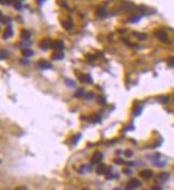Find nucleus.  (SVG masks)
Returning <instances> with one entry per match:
<instances>
[{"label":"nucleus","mask_w":174,"mask_h":190,"mask_svg":"<svg viewBox=\"0 0 174 190\" xmlns=\"http://www.w3.org/2000/svg\"><path fill=\"white\" fill-rule=\"evenodd\" d=\"M141 186V183L138 181L137 178H132L129 179L128 183L126 185V190H135L137 189L138 187Z\"/></svg>","instance_id":"f257e3e1"},{"label":"nucleus","mask_w":174,"mask_h":190,"mask_svg":"<svg viewBox=\"0 0 174 190\" xmlns=\"http://www.w3.org/2000/svg\"><path fill=\"white\" fill-rule=\"evenodd\" d=\"M39 45L42 49H48V48H50L52 46V41L49 37H44L43 40H41V42L39 43Z\"/></svg>","instance_id":"f03ea898"},{"label":"nucleus","mask_w":174,"mask_h":190,"mask_svg":"<svg viewBox=\"0 0 174 190\" xmlns=\"http://www.w3.org/2000/svg\"><path fill=\"white\" fill-rule=\"evenodd\" d=\"M101 159H103V153L99 152V151H97L93 154V156L91 157V163H93V165L99 163Z\"/></svg>","instance_id":"7ed1b4c3"},{"label":"nucleus","mask_w":174,"mask_h":190,"mask_svg":"<svg viewBox=\"0 0 174 190\" xmlns=\"http://www.w3.org/2000/svg\"><path fill=\"white\" fill-rule=\"evenodd\" d=\"M155 35H156L157 39H159L160 41H162V42H167V41H168V35H167V33L163 30L155 31Z\"/></svg>","instance_id":"20e7f679"},{"label":"nucleus","mask_w":174,"mask_h":190,"mask_svg":"<svg viewBox=\"0 0 174 190\" xmlns=\"http://www.w3.org/2000/svg\"><path fill=\"white\" fill-rule=\"evenodd\" d=\"M139 174H140L141 177H142V178H144V179H150V178H152V177H153V171L149 170V169L141 171Z\"/></svg>","instance_id":"39448f33"},{"label":"nucleus","mask_w":174,"mask_h":190,"mask_svg":"<svg viewBox=\"0 0 174 190\" xmlns=\"http://www.w3.org/2000/svg\"><path fill=\"white\" fill-rule=\"evenodd\" d=\"M51 47H52L53 49H56L57 51H59L64 48V44H63V42H62L61 40H57V41L52 42V46H51Z\"/></svg>","instance_id":"423d86ee"},{"label":"nucleus","mask_w":174,"mask_h":190,"mask_svg":"<svg viewBox=\"0 0 174 190\" xmlns=\"http://www.w3.org/2000/svg\"><path fill=\"white\" fill-rule=\"evenodd\" d=\"M62 26H63V28H65L66 30H72L74 27V22L70 18H68L66 20H64V22H62Z\"/></svg>","instance_id":"0eeeda50"},{"label":"nucleus","mask_w":174,"mask_h":190,"mask_svg":"<svg viewBox=\"0 0 174 190\" xmlns=\"http://www.w3.org/2000/svg\"><path fill=\"white\" fill-rule=\"evenodd\" d=\"M39 66L42 68V70H48V68H51V64L46 60H40L39 62Z\"/></svg>","instance_id":"6e6552de"},{"label":"nucleus","mask_w":174,"mask_h":190,"mask_svg":"<svg viewBox=\"0 0 174 190\" xmlns=\"http://www.w3.org/2000/svg\"><path fill=\"white\" fill-rule=\"evenodd\" d=\"M12 35H13V30H12V28L9 26V27H6V30H4V32H3V39H9V37H11Z\"/></svg>","instance_id":"1a4fd4ad"},{"label":"nucleus","mask_w":174,"mask_h":190,"mask_svg":"<svg viewBox=\"0 0 174 190\" xmlns=\"http://www.w3.org/2000/svg\"><path fill=\"white\" fill-rule=\"evenodd\" d=\"M107 171H108V169H107L106 165H103V163H101V165L97 167V169H96V172H97V174H99V175L105 174Z\"/></svg>","instance_id":"9d476101"},{"label":"nucleus","mask_w":174,"mask_h":190,"mask_svg":"<svg viewBox=\"0 0 174 190\" xmlns=\"http://www.w3.org/2000/svg\"><path fill=\"white\" fill-rule=\"evenodd\" d=\"M97 15H99V17H105L107 15V10L105 6H99V9H97Z\"/></svg>","instance_id":"9b49d317"},{"label":"nucleus","mask_w":174,"mask_h":190,"mask_svg":"<svg viewBox=\"0 0 174 190\" xmlns=\"http://www.w3.org/2000/svg\"><path fill=\"white\" fill-rule=\"evenodd\" d=\"M168 178H169L168 173H160L157 177V181H159V182H166Z\"/></svg>","instance_id":"f8f14e48"},{"label":"nucleus","mask_w":174,"mask_h":190,"mask_svg":"<svg viewBox=\"0 0 174 190\" xmlns=\"http://www.w3.org/2000/svg\"><path fill=\"white\" fill-rule=\"evenodd\" d=\"M22 53H23V56L24 57H31V56H33V51L31 50V49H29V48H25V49H23L22 50Z\"/></svg>","instance_id":"ddd939ff"},{"label":"nucleus","mask_w":174,"mask_h":190,"mask_svg":"<svg viewBox=\"0 0 174 190\" xmlns=\"http://www.w3.org/2000/svg\"><path fill=\"white\" fill-rule=\"evenodd\" d=\"M63 53H59V51H57V53H53L52 56H51V59L52 60H61V59H63Z\"/></svg>","instance_id":"4468645a"},{"label":"nucleus","mask_w":174,"mask_h":190,"mask_svg":"<svg viewBox=\"0 0 174 190\" xmlns=\"http://www.w3.org/2000/svg\"><path fill=\"white\" fill-rule=\"evenodd\" d=\"M20 35H22V37H23L24 40H28L29 37H30V32H29L28 30H26V29H24V30L22 31V33H20Z\"/></svg>","instance_id":"2eb2a0df"},{"label":"nucleus","mask_w":174,"mask_h":190,"mask_svg":"<svg viewBox=\"0 0 174 190\" xmlns=\"http://www.w3.org/2000/svg\"><path fill=\"white\" fill-rule=\"evenodd\" d=\"M9 57V55H8V51H6V50H0V60L1 59H6Z\"/></svg>","instance_id":"dca6fc26"},{"label":"nucleus","mask_w":174,"mask_h":190,"mask_svg":"<svg viewBox=\"0 0 174 190\" xmlns=\"http://www.w3.org/2000/svg\"><path fill=\"white\" fill-rule=\"evenodd\" d=\"M137 37H139V39L140 40H144V39H146L147 37V34H145V33H135Z\"/></svg>","instance_id":"f3484780"},{"label":"nucleus","mask_w":174,"mask_h":190,"mask_svg":"<svg viewBox=\"0 0 174 190\" xmlns=\"http://www.w3.org/2000/svg\"><path fill=\"white\" fill-rule=\"evenodd\" d=\"M139 19H140V16H132V17H130V18H129V22H138Z\"/></svg>","instance_id":"a211bd4d"},{"label":"nucleus","mask_w":174,"mask_h":190,"mask_svg":"<svg viewBox=\"0 0 174 190\" xmlns=\"http://www.w3.org/2000/svg\"><path fill=\"white\" fill-rule=\"evenodd\" d=\"M168 64L170 65V66H174V58H173V57L168 60Z\"/></svg>","instance_id":"6ab92c4d"},{"label":"nucleus","mask_w":174,"mask_h":190,"mask_svg":"<svg viewBox=\"0 0 174 190\" xmlns=\"http://www.w3.org/2000/svg\"><path fill=\"white\" fill-rule=\"evenodd\" d=\"M14 6L17 9V10H19L22 8V2H14Z\"/></svg>","instance_id":"aec40b11"},{"label":"nucleus","mask_w":174,"mask_h":190,"mask_svg":"<svg viewBox=\"0 0 174 190\" xmlns=\"http://www.w3.org/2000/svg\"><path fill=\"white\" fill-rule=\"evenodd\" d=\"M1 22H3V24H6V22H9V20H10V18L9 17H1Z\"/></svg>","instance_id":"412c9836"},{"label":"nucleus","mask_w":174,"mask_h":190,"mask_svg":"<svg viewBox=\"0 0 174 190\" xmlns=\"http://www.w3.org/2000/svg\"><path fill=\"white\" fill-rule=\"evenodd\" d=\"M160 101H162V103H168L169 97H167V96H163L162 98H160Z\"/></svg>","instance_id":"4be33fe9"},{"label":"nucleus","mask_w":174,"mask_h":190,"mask_svg":"<svg viewBox=\"0 0 174 190\" xmlns=\"http://www.w3.org/2000/svg\"><path fill=\"white\" fill-rule=\"evenodd\" d=\"M82 95H83V91H82V90H79L78 92L76 93V96H77V97H80Z\"/></svg>","instance_id":"5701e85b"},{"label":"nucleus","mask_w":174,"mask_h":190,"mask_svg":"<svg viewBox=\"0 0 174 190\" xmlns=\"http://www.w3.org/2000/svg\"><path fill=\"white\" fill-rule=\"evenodd\" d=\"M114 162H115V163H124L123 160L120 159V158H118V159H114Z\"/></svg>","instance_id":"b1692460"},{"label":"nucleus","mask_w":174,"mask_h":190,"mask_svg":"<svg viewBox=\"0 0 174 190\" xmlns=\"http://www.w3.org/2000/svg\"><path fill=\"white\" fill-rule=\"evenodd\" d=\"M16 190H27V188L25 186H19V187H17Z\"/></svg>","instance_id":"393cba45"},{"label":"nucleus","mask_w":174,"mask_h":190,"mask_svg":"<svg viewBox=\"0 0 174 190\" xmlns=\"http://www.w3.org/2000/svg\"><path fill=\"white\" fill-rule=\"evenodd\" d=\"M125 154H126V156H132V151H126V153H125Z\"/></svg>","instance_id":"a878e982"},{"label":"nucleus","mask_w":174,"mask_h":190,"mask_svg":"<svg viewBox=\"0 0 174 190\" xmlns=\"http://www.w3.org/2000/svg\"><path fill=\"white\" fill-rule=\"evenodd\" d=\"M123 172L124 173H130V170H128V169H124Z\"/></svg>","instance_id":"bb28decb"},{"label":"nucleus","mask_w":174,"mask_h":190,"mask_svg":"<svg viewBox=\"0 0 174 190\" xmlns=\"http://www.w3.org/2000/svg\"><path fill=\"white\" fill-rule=\"evenodd\" d=\"M152 190H161V188H160V187H156V186H155V187L152 188Z\"/></svg>","instance_id":"cd10ccee"},{"label":"nucleus","mask_w":174,"mask_h":190,"mask_svg":"<svg viewBox=\"0 0 174 190\" xmlns=\"http://www.w3.org/2000/svg\"><path fill=\"white\" fill-rule=\"evenodd\" d=\"M1 17H2V13H1V12H0V18H1Z\"/></svg>","instance_id":"c85d7f7f"},{"label":"nucleus","mask_w":174,"mask_h":190,"mask_svg":"<svg viewBox=\"0 0 174 190\" xmlns=\"http://www.w3.org/2000/svg\"><path fill=\"white\" fill-rule=\"evenodd\" d=\"M82 190H89V189H87V188H83V189H82Z\"/></svg>","instance_id":"c756f323"},{"label":"nucleus","mask_w":174,"mask_h":190,"mask_svg":"<svg viewBox=\"0 0 174 190\" xmlns=\"http://www.w3.org/2000/svg\"><path fill=\"white\" fill-rule=\"evenodd\" d=\"M143 190H145V189H143Z\"/></svg>","instance_id":"7c9ffc66"}]
</instances>
